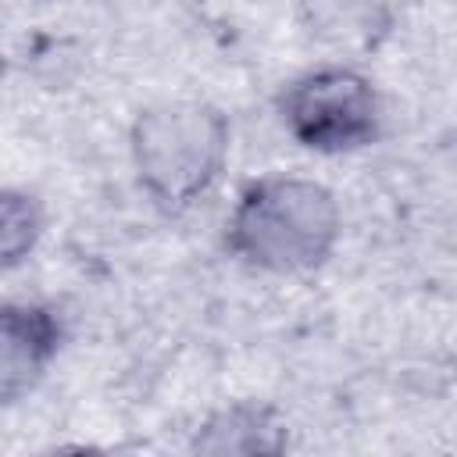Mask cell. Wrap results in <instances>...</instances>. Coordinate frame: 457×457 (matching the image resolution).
<instances>
[{"label":"cell","instance_id":"obj_3","mask_svg":"<svg viewBox=\"0 0 457 457\" xmlns=\"http://www.w3.org/2000/svg\"><path fill=\"white\" fill-rule=\"evenodd\" d=\"M278 121L303 150L339 157L371 146L382 136V96L375 82L346 64H321L282 86Z\"/></svg>","mask_w":457,"mask_h":457},{"label":"cell","instance_id":"obj_5","mask_svg":"<svg viewBox=\"0 0 457 457\" xmlns=\"http://www.w3.org/2000/svg\"><path fill=\"white\" fill-rule=\"evenodd\" d=\"M286 446L289 428L282 414L271 403L257 400H236L228 407L211 411L189 439V450L204 457H264L282 453Z\"/></svg>","mask_w":457,"mask_h":457},{"label":"cell","instance_id":"obj_2","mask_svg":"<svg viewBox=\"0 0 457 457\" xmlns=\"http://www.w3.org/2000/svg\"><path fill=\"white\" fill-rule=\"evenodd\" d=\"M232 150V125L207 100L146 104L129 129L132 171L161 214H186L221 179Z\"/></svg>","mask_w":457,"mask_h":457},{"label":"cell","instance_id":"obj_4","mask_svg":"<svg viewBox=\"0 0 457 457\" xmlns=\"http://www.w3.org/2000/svg\"><path fill=\"white\" fill-rule=\"evenodd\" d=\"M64 346V321L39 300H0V407L39 389Z\"/></svg>","mask_w":457,"mask_h":457},{"label":"cell","instance_id":"obj_1","mask_svg":"<svg viewBox=\"0 0 457 457\" xmlns=\"http://www.w3.org/2000/svg\"><path fill=\"white\" fill-rule=\"evenodd\" d=\"M343 232L336 193L303 175H264L239 189L225 218V250L250 271L303 275L321 268Z\"/></svg>","mask_w":457,"mask_h":457},{"label":"cell","instance_id":"obj_6","mask_svg":"<svg viewBox=\"0 0 457 457\" xmlns=\"http://www.w3.org/2000/svg\"><path fill=\"white\" fill-rule=\"evenodd\" d=\"M43 204L14 186H0V271H11L32 257L43 239Z\"/></svg>","mask_w":457,"mask_h":457}]
</instances>
